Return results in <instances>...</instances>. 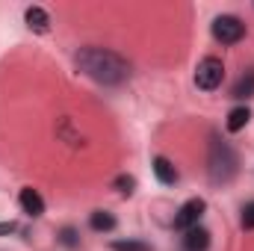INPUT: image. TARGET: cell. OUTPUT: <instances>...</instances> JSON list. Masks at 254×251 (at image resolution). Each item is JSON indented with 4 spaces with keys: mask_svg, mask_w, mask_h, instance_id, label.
Returning a JSON list of instances; mask_svg holds the SVG:
<instances>
[{
    "mask_svg": "<svg viewBox=\"0 0 254 251\" xmlns=\"http://www.w3.org/2000/svg\"><path fill=\"white\" fill-rule=\"evenodd\" d=\"M77 71L86 74L89 80L101 83V86H122L130 80V63L122 54L107 51V48H83L74 57Z\"/></svg>",
    "mask_w": 254,
    "mask_h": 251,
    "instance_id": "1",
    "label": "cell"
},
{
    "mask_svg": "<svg viewBox=\"0 0 254 251\" xmlns=\"http://www.w3.org/2000/svg\"><path fill=\"white\" fill-rule=\"evenodd\" d=\"M237 166H240V160H237V151L231 148V142L222 139L219 133H213L210 148H207V175H210V181L216 187L231 184L234 175H237Z\"/></svg>",
    "mask_w": 254,
    "mask_h": 251,
    "instance_id": "2",
    "label": "cell"
},
{
    "mask_svg": "<svg viewBox=\"0 0 254 251\" xmlns=\"http://www.w3.org/2000/svg\"><path fill=\"white\" fill-rule=\"evenodd\" d=\"M210 33L219 45H237L246 39V24L237 15H216L210 24Z\"/></svg>",
    "mask_w": 254,
    "mask_h": 251,
    "instance_id": "3",
    "label": "cell"
},
{
    "mask_svg": "<svg viewBox=\"0 0 254 251\" xmlns=\"http://www.w3.org/2000/svg\"><path fill=\"white\" fill-rule=\"evenodd\" d=\"M225 80V65L219 57H204L201 63L195 65V86L201 92H216Z\"/></svg>",
    "mask_w": 254,
    "mask_h": 251,
    "instance_id": "4",
    "label": "cell"
},
{
    "mask_svg": "<svg viewBox=\"0 0 254 251\" xmlns=\"http://www.w3.org/2000/svg\"><path fill=\"white\" fill-rule=\"evenodd\" d=\"M204 210H207V201H204V198H190L187 204H181V210H178V216H175V228H178V231L195 228V225L201 222Z\"/></svg>",
    "mask_w": 254,
    "mask_h": 251,
    "instance_id": "5",
    "label": "cell"
},
{
    "mask_svg": "<svg viewBox=\"0 0 254 251\" xmlns=\"http://www.w3.org/2000/svg\"><path fill=\"white\" fill-rule=\"evenodd\" d=\"M18 204H21V210L30 216V219H39V216H45V198L36 192L33 187H24L21 189V195H18Z\"/></svg>",
    "mask_w": 254,
    "mask_h": 251,
    "instance_id": "6",
    "label": "cell"
},
{
    "mask_svg": "<svg viewBox=\"0 0 254 251\" xmlns=\"http://www.w3.org/2000/svg\"><path fill=\"white\" fill-rule=\"evenodd\" d=\"M151 169H154V175H157V181L163 184V187H175L178 184V169H175V163L169 160V157H154L151 160Z\"/></svg>",
    "mask_w": 254,
    "mask_h": 251,
    "instance_id": "7",
    "label": "cell"
},
{
    "mask_svg": "<svg viewBox=\"0 0 254 251\" xmlns=\"http://www.w3.org/2000/svg\"><path fill=\"white\" fill-rule=\"evenodd\" d=\"M24 24H27L33 33L45 36V33L51 30V15H48L42 6H27V12H24Z\"/></svg>",
    "mask_w": 254,
    "mask_h": 251,
    "instance_id": "8",
    "label": "cell"
},
{
    "mask_svg": "<svg viewBox=\"0 0 254 251\" xmlns=\"http://www.w3.org/2000/svg\"><path fill=\"white\" fill-rule=\"evenodd\" d=\"M184 249L187 251H207L210 249V231L201 228V225L184 231Z\"/></svg>",
    "mask_w": 254,
    "mask_h": 251,
    "instance_id": "9",
    "label": "cell"
},
{
    "mask_svg": "<svg viewBox=\"0 0 254 251\" xmlns=\"http://www.w3.org/2000/svg\"><path fill=\"white\" fill-rule=\"evenodd\" d=\"M89 228H92L95 234H110V231H116V216L107 213V210H95V213L89 216Z\"/></svg>",
    "mask_w": 254,
    "mask_h": 251,
    "instance_id": "10",
    "label": "cell"
},
{
    "mask_svg": "<svg viewBox=\"0 0 254 251\" xmlns=\"http://www.w3.org/2000/svg\"><path fill=\"white\" fill-rule=\"evenodd\" d=\"M252 122V110L243 104V107H234L231 113H228V122H225V127H228V133H240L243 127Z\"/></svg>",
    "mask_w": 254,
    "mask_h": 251,
    "instance_id": "11",
    "label": "cell"
},
{
    "mask_svg": "<svg viewBox=\"0 0 254 251\" xmlns=\"http://www.w3.org/2000/svg\"><path fill=\"white\" fill-rule=\"evenodd\" d=\"M231 98H237V101H249V98H254V68L252 71H246V74L234 83Z\"/></svg>",
    "mask_w": 254,
    "mask_h": 251,
    "instance_id": "12",
    "label": "cell"
},
{
    "mask_svg": "<svg viewBox=\"0 0 254 251\" xmlns=\"http://www.w3.org/2000/svg\"><path fill=\"white\" fill-rule=\"evenodd\" d=\"M113 189H116L119 195L130 198V195L136 192V178H133V175H119V178L113 181Z\"/></svg>",
    "mask_w": 254,
    "mask_h": 251,
    "instance_id": "13",
    "label": "cell"
},
{
    "mask_svg": "<svg viewBox=\"0 0 254 251\" xmlns=\"http://www.w3.org/2000/svg\"><path fill=\"white\" fill-rule=\"evenodd\" d=\"M113 251H151V246L142 243V240H116Z\"/></svg>",
    "mask_w": 254,
    "mask_h": 251,
    "instance_id": "14",
    "label": "cell"
},
{
    "mask_svg": "<svg viewBox=\"0 0 254 251\" xmlns=\"http://www.w3.org/2000/svg\"><path fill=\"white\" fill-rule=\"evenodd\" d=\"M243 228L246 231H254V201H249V204H243Z\"/></svg>",
    "mask_w": 254,
    "mask_h": 251,
    "instance_id": "15",
    "label": "cell"
},
{
    "mask_svg": "<svg viewBox=\"0 0 254 251\" xmlns=\"http://www.w3.org/2000/svg\"><path fill=\"white\" fill-rule=\"evenodd\" d=\"M60 240H63V246H68V249H77V246H80L74 228H63V231H60Z\"/></svg>",
    "mask_w": 254,
    "mask_h": 251,
    "instance_id": "16",
    "label": "cell"
},
{
    "mask_svg": "<svg viewBox=\"0 0 254 251\" xmlns=\"http://www.w3.org/2000/svg\"><path fill=\"white\" fill-rule=\"evenodd\" d=\"M15 234V222H0V237H9Z\"/></svg>",
    "mask_w": 254,
    "mask_h": 251,
    "instance_id": "17",
    "label": "cell"
}]
</instances>
